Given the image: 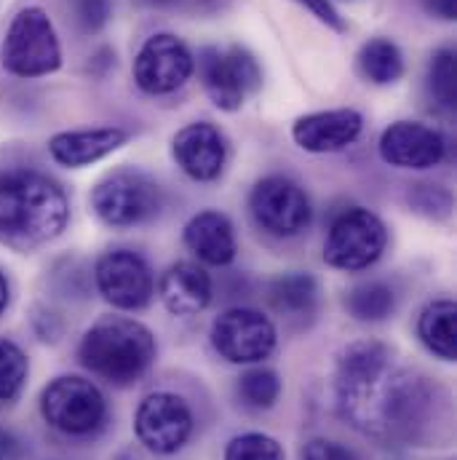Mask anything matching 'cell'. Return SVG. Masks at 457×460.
Returning a JSON list of instances; mask_svg holds the SVG:
<instances>
[{
    "mask_svg": "<svg viewBox=\"0 0 457 460\" xmlns=\"http://www.w3.org/2000/svg\"><path fill=\"white\" fill-rule=\"evenodd\" d=\"M30 375L27 353L8 338H0V402H16Z\"/></svg>",
    "mask_w": 457,
    "mask_h": 460,
    "instance_id": "cell-26",
    "label": "cell"
},
{
    "mask_svg": "<svg viewBox=\"0 0 457 460\" xmlns=\"http://www.w3.org/2000/svg\"><path fill=\"white\" fill-rule=\"evenodd\" d=\"M201 84L212 105L223 113H235L243 102L259 92L262 86V67L257 57L243 46H207L196 59Z\"/></svg>",
    "mask_w": 457,
    "mask_h": 460,
    "instance_id": "cell-7",
    "label": "cell"
},
{
    "mask_svg": "<svg viewBox=\"0 0 457 460\" xmlns=\"http://www.w3.org/2000/svg\"><path fill=\"white\" fill-rule=\"evenodd\" d=\"M8 305H11V284H8L5 273L0 270V316L8 311Z\"/></svg>",
    "mask_w": 457,
    "mask_h": 460,
    "instance_id": "cell-35",
    "label": "cell"
},
{
    "mask_svg": "<svg viewBox=\"0 0 457 460\" xmlns=\"http://www.w3.org/2000/svg\"><path fill=\"white\" fill-rule=\"evenodd\" d=\"M417 338L436 358H457V308L455 300L439 297L431 300L417 316Z\"/></svg>",
    "mask_w": 457,
    "mask_h": 460,
    "instance_id": "cell-21",
    "label": "cell"
},
{
    "mask_svg": "<svg viewBox=\"0 0 457 460\" xmlns=\"http://www.w3.org/2000/svg\"><path fill=\"white\" fill-rule=\"evenodd\" d=\"M300 460H358V456L343 445V442H335V439H327V437H316L311 442H305Z\"/></svg>",
    "mask_w": 457,
    "mask_h": 460,
    "instance_id": "cell-30",
    "label": "cell"
},
{
    "mask_svg": "<svg viewBox=\"0 0 457 460\" xmlns=\"http://www.w3.org/2000/svg\"><path fill=\"white\" fill-rule=\"evenodd\" d=\"M128 142V131L120 126H94V128H73L59 131L48 139V155L54 164L65 169L92 166Z\"/></svg>",
    "mask_w": 457,
    "mask_h": 460,
    "instance_id": "cell-17",
    "label": "cell"
},
{
    "mask_svg": "<svg viewBox=\"0 0 457 460\" xmlns=\"http://www.w3.org/2000/svg\"><path fill=\"white\" fill-rule=\"evenodd\" d=\"M335 404L353 431L401 445L431 442L447 415V394L372 338L353 341L338 356Z\"/></svg>",
    "mask_w": 457,
    "mask_h": 460,
    "instance_id": "cell-1",
    "label": "cell"
},
{
    "mask_svg": "<svg viewBox=\"0 0 457 460\" xmlns=\"http://www.w3.org/2000/svg\"><path fill=\"white\" fill-rule=\"evenodd\" d=\"M73 22L83 35H97L108 27L113 16L110 0H70Z\"/></svg>",
    "mask_w": 457,
    "mask_h": 460,
    "instance_id": "cell-29",
    "label": "cell"
},
{
    "mask_svg": "<svg viewBox=\"0 0 457 460\" xmlns=\"http://www.w3.org/2000/svg\"><path fill=\"white\" fill-rule=\"evenodd\" d=\"M113 460H139V456H136L134 450H120Z\"/></svg>",
    "mask_w": 457,
    "mask_h": 460,
    "instance_id": "cell-36",
    "label": "cell"
},
{
    "mask_svg": "<svg viewBox=\"0 0 457 460\" xmlns=\"http://www.w3.org/2000/svg\"><path fill=\"white\" fill-rule=\"evenodd\" d=\"M409 207L426 217H436L444 220L453 212V196L442 188V185H431V182H417L409 185Z\"/></svg>",
    "mask_w": 457,
    "mask_h": 460,
    "instance_id": "cell-28",
    "label": "cell"
},
{
    "mask_svg": "<svg viewBox=\"0 0 457 460\" xmlns=\"http://www.w3.org/2000/svg\"><path fill=\"white\" fill-rule=\"evenodd\" d=\"M70 223L65 188L40 169H0V243L30 252L62 235Z\"/></svg>",
    "mask_w": 457,
    "mask_h": 460,
    "instance_id": "cell-2",
    "label": "cell"
},
{
    "mask_svg": "<svg viewBox=\"0 0 457 460\" xmlns=\"http://www.w3.org/2000/svg\"><path fill=\"white\" fill-rule=\"evenodd\" d=\"M196 73V54L174 32L150 35L134 57V84L147 97L180 92Z\"/></svg>",
    "mask_w": 457,
    "mask_h": 460,
    "instance_id": "cell-11",
    "label": "cell"
},
{
    "mask_svg": "<svg viewBox=\"0 0 457 460\" xmlns=\"http://www.w3.org/2000/svg\"><path fill=\"white\" fill-rule=\"evenodd\" d=\"M94 217L113 230L139 228L163 212V188L145 172L115 169L92 190Z\"/></svg>",
    "mask_w": 457,
    "mask_h": 460,
    "instance_id": "cell-5",
    "label": "cell"
},
{
    "mask_svg": "<svg viewBox=\"0 0 457 460\" xmlns=\"http://www.w3.org/2000/svg\"><path fill=\"white\" fill-rule=\"evenodd\" d=\"M426 11L442 22H455L457 16V0H423Z\"/></svg>",
    "mask_w": 457,
    "mask_h": 460,
    "instance_id": "cell-34",
    "label": "cell"
},
{
    "mask_svg": "<svg viewBox=\"0 0 457 460\" xmlns=\"http://www.w3.org/2000/svg\"><path fill=\"white\" fill-rule=\"evenodd\" d=\"M196 418L190 404L171 391L147 394L134 412L136 442L153 456H177L193 437Z\"/></svg>",
    "mask_w": 457,
    "mask_h": 460,
    "instance_id": "cell-10",
    "label": "cell"
},
{
    "mask_svg": "<svg viewBox=\"0 0 457 460\" xmlns=\"http://www.w3.org/2000/svg\"><path fill=\"white\" fill-rule=\"evenodd\" d=\"M426 94L439 113L453 115L457 105V59L453 49L434 51L426 70Z\"/></svg>",
    "mask_w": 457,
    "mask_h": 460,
    "instance_id": "cell-24",
    "label": "cell"
},
{
    "mask_svg": "<svg viewBox=\"0 0 457 460\" xmlns=\"http://www.w3.org/2000/svg\"><path fill=\"white\" fill-rule=\"evenodd\" d=\"M249 212L257 228L276 238H294L313 223V204L305 188L286 174L257 180L249 193Z\"/></svg>",
    "mask_w": 457,
    "mask_h": 460,
    "instance_id": "cell-9",
    "label": "cell"
},
{
    "mask_svg": "<svg viewBox=\"0 0 457 460\" xmlns=\"http://www.w3.org/2000/svg\"><path fill=\"white\" fill-rule=\"evenodd\" d=\"M0 65L13 78H43L62 67V43L54 22L40 5L19 8L0 46Z\"/></svg>",
    "mask_w": 457,
    "mask_h": 460,
    "instance_id": "cell-4",
    "label": "cell"
},
{
    "mask_svg": "<svg viewBox=\"0 0 457 460\" xmlns=\"http://www.w3.org/2000/svg\"><path fill=\"white\" fill-rule=\"evenodd\" d=\"M182 241L201 262L215 265V268L230 265L238 252L233 223L228 220V215L217 209H204L193 215L182 230Z\"/></svg>",
    "mask_w": 457,
    "mask_h": 460,
    "instance_id": "cell-19",
    "label": "cell"
},
{
    "mask_svg": "<svg viewBox=\"0 0 457 460\" xmlns=\"http://www.w3.org/2000/svg\"><path fill=\"white\" fill-rule=\"evenodd\" d=\"M40 415L54 431L89 439L108 423V399L97 383L81 375H59L40 394Z\"/></svg>",
    "mask_w": 457,
    "mask_h": 460,
    "instance_id": "cell-6",
    "label": "cell"
},
{
    "mask_svg": "<svg viewBox=\"0 0 457 460\" xmlns=\"http://www.w3.org/2000/svg\"><path fill=\"white\" fill-rule=\"evenodd\" d=\"M223 460H286V453L278 439L262 431H246L233 437L225 445Z\"/></svg>",
    "mask_w": 457,
    "mask_h": 460,
    "instance_id": "cell-27",
    "label": "cell"
},
{
    "mask_svg": "<svg viewBox=\"0 0 457 460\" xmlns=\"http://www.w3.org/2000/svg\"><path fill=\"white\" fill-rule=\"evenodd\" d=\"M356 65H358L361 78L374 84V86L399 84L404 78V70H407V62H404V54H401L399 43L391 40V38H382V35L369 38L358 49Z\"/></svg>",
    "mask_w": 457,
    "mask_h": 460,
    "instance_id": "cell-22",
    "label": "cell"
},
{
    "mask_svg": "<svg viewBox=\"0 0 457 460\" xmlns=\"http://www.w3.org/2000/svg\"><path fill=\"white\" fill-rule=\"evenodd\" d=\"M294 3H300L303 8H308L321 24H327L330 30H335V32H345L347 30V24H345V19L340 16V11L332 5V0H294Z\"/></svg>",
    "mask_w": 457,
    "mask_h": 460,
    "instance_id": "cell-31",
    "label": "cell"
},
{
    "mask_svg": "<svg viewBox=\"0 0 457 460\" xmlns=\"http://www.w3.org/2000/svg\"><path fill=\"white\" fill-rule=\"evenodd\" d=\"M345 311L364 324L385 322L396 314L399 295L388 281H364L345 292Z\"/></svg>",
    "mask_w": 457,
    "mask_h": 460,
    "instance_id": "cell-23",
    "label": "cell"
},
{
    "mask_svg": "<svg viewBox=\"0 0 457 460\" xmlns=\"http://www.w3.org/2000/svg\"><path fill=\"white\" fill-rule=\"evenodd\" d=\"M228 139L209 120H193L171 137V158L196 182H215L228 166Z\"/></svg>",
    "mask_w": 457,
    "mask_h": 460,
    "instance_id": "cell-15",
    "label": "cell"
},
{
    "mask_svg": "<svg viewBox=\"0 0 457 460\" xmlns=\"http://www.w3.org/2000/svg\"><path fill=\"white\" fill-rule=\"evenodd\" d=\"M364 131V115L353 108H335L300 115L292 123V139L300 150L313 155L340 153Z\"/></svg>",
    "mask_w": 457,
    "mask_h": 460,
    "instance_id": "cell-16",
    "label": "cell"
},
{
    "mask_svg": "<svg viewBox=\"0 0 457 460\" xmlns=\"http://www.w3.org/2000/svg\"><path fill=\"white\" fill-rule=\"evenodd\" d=\"M0 460H24V445L11 434L0 429Z\"/></svg>",
    "mask_w": 457,
    "mask_h": 460,
    "instance_id": "cell-33",
    "label": "cell"
},
{
    "mask_svg": "<svg viewBox=\"0 0 457 460\" xmlns=\"http://www.w3.org/2000/svg\"><path fill=\"white\" fill-rule=\"evenodd\" d=\"M209 341L230 364H259L273 356L278 330L262 311L235 305L212 322Z\"/></svg>",
    "mask_w": 457,
    "mask_h": 460,
    "instance_id": "cell-12",
    "label": "cell"
},
{
    "mask_svg": "<svg viewBox=\"0 0 457 460\" xmlns=\"http://www.w3.org/2000/svg\"><path fill=\"white\" fill-rule=\"evenodd\" d=\"M158 356V343L150 327L128 316H102L94 322L78 345L81 364L110 383L128 388L139 383Z\"/></svg>",
    "mask_w": 457,
    "mask_h": 460,
    "instance_id": "cell-3",
    "label": "cell"
},
{
    "mask_svg": "<svg viewBox=\"0 0 457 460\" xmlns=\"http://www.w3.org/2000/svg\"><path fill=\"white\" fill-rule=\"evenodd\" d=\"M158 297L161 305L180 319L198 316L201 311L209 308L215 297V284L212 276L196 265V262H174L169 265L161 279H158Z\"/></svg>",
    "mask_w": 457,
    "mask_h": 460,
    "instance_id": "cell-18",
    "label": "cell"
},
{
    "mask_svg": "<svg viewBox=\"0 0 457 460\" xmlns=\"http://www.w3.org/2000/svg\"><path fill=\"white\" fill-rule=\"evenodd\" d=\"M380 158L393 169L426 172L447 158V139L439 128L420 120L391 123L377 142Z\"/></svg>",
    "mask_w": 457,
    "mask_h": 460,
    "instance_id": "cell-14",
    "label": "cell"
},
{
    "mask_svg": "<svg viewBox=\"0 0 457 460\" xmlns=\"http://www.w3.org/2000/svg\"><path fill=\"white\" fill-rule=\"evenodd\" d=\"M153 8H182V11H198V13H217L228 5L230 0H139Z\"/></svg>",
    "mask_w": 457,
    "mask_h": 460,
    "instance_id": "cell-32",
    "label": "cell"
},
{
    "mask_svg": "<svg viewBox=\"0 0 457 460\" xmlns=\"http://www.w3.org/2000/svg\"><path fill=\"white\" fill-rule=\"evenodd\" d=\"M388 249V228L385 223L364 209L350 207L343 209L327 233L324 241V262L335 270L358 273L372 268Z\"/></svg>",
    "mask_w": 457,
    "mask_h": 460,
    "instance_id": "cell-8",
    "label": "cell"
},
{
    "mask_svg": "<svg viewBox=\"0 0 457 460\" xmlns=\"http://www.w3.org/2000/svg\"><path fill=\"white\" fill-rule=\"evenodd\" d=\"M94 284L118 311H145L155 295L150 262L134 249H110L94 265Z\"/></svg>",
    "mask_w": 457,
    "mask_h": 460,
    "instance_id": "cell-13",
    "label": "cell"
},
{
    "mask_svg": "<svg viewBox=\"0 0 457 460\" xmlns=\"http://www.w3.org/2000/svg\"><path fill=\"white\" fill-rule=\"evenodd\" d=\"M235 396L246 410H254V412L270 410V407H276V402L281 396V377L276 369L251 367L238 377Z\"/></svg>",
    "mask_w": 457,
    "mask_h": 460,
    "instance_id": "cell-25",
    "label": "cell"
},
{
    "mask_svg": "<svg viewBox=\"0 0 457 460\" xmlns=\"http://www.w3.org/2000/svg\"><path fill=\"white\" fill-rule=\"evenodd\" d=\"M268 300L278 316H284L292 324H308L313 322L319 311V281L305 270H292L268 287Z\"/></svg>",
    "mask_w": 457,
    "mask_h": 460,
    "instance_id": "cell-20",
    "label": "cell"
}]
</instances>
